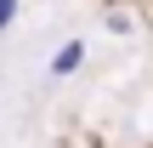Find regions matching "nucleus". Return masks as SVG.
Returning a JSON list of instances; mask_svg holds the SVG:
<instances>
[{
	"instance_id": "1",
	"label": "nucleus",
	"mask_w": 153,
	"mask_h": 148,
	"mask_svg": "<svg viewBox=\"0 0 153 148\" xmlns=\"http://www.w3.org/2000/svg\"><path fill=\"white\" fill-rule=\"evenodd\" d=\"M85 63V40H62V51L51 57V74H74Z\"/></svg>"
},
{
	"instance_id": "2",
	"label": "nucleus",
	"mask_w": 153,
	"mask_h": 148,
	"mask_svg": "<svg viewBox=\"0 0 153 148\" xmlns=\"http://www.w3.org/2000/svg\"><path fill=\"white\" fill-rule=\"evenodd\" d=\"M11 17H17V0H0V29H6Z\"/></svg>"
}]
</instances>
